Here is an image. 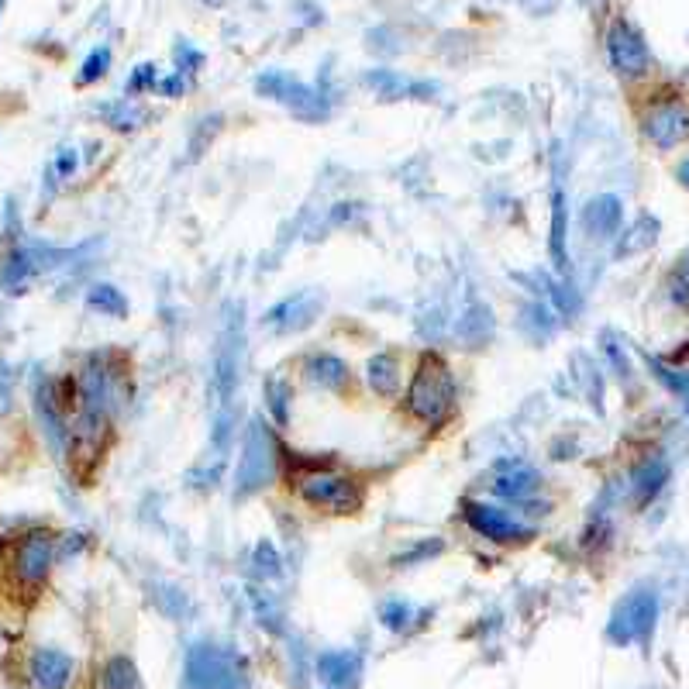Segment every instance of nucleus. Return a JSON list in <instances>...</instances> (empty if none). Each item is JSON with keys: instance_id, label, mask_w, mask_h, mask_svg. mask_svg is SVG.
Returning <instances> with one entry per match:
<instances>
[{"instance_id": "obj_21", "label": "nucleus", "mask_w": 689, "mask_h": 689, "mask_svg": "<svg viewBox=\"0 0 689 689\" xmlns=\"http://www.w3.org/2000/svg\"><path fill=\"white\" fill-rule=\"evenodd\" d=\"M369 386H373L379 397H393L400 390V362L386 352L369 359Z\"/></svg>"}, {"instance_id": "obj_7", "label": "nucleus", "mask_w": 689, "mask_h": 689, "mask_svg": "<svg viewBox=\"0 0 689 689\" xmlns=\"http://www.w3.org/2000/svg\"><path fill=\"white\" fill-rule=\"evenodd\" d=\"M255 90L269 100H280L286 111L300 121L328 118V100H324V94H317L314 87H307V83H300V80H290L286 73H262L259 80H255Z\"/></svg>"}, {"instance_id": "obj_12", "label": "nucleus", "mask_w": 689, "mask_h": 689, "mask_svg": "<svg viewBox=\"0 0 689 689\" xmlns=\"http://www.w3.org/2000/svg\"><path fill=\"white\" fill-rule=\"evenodd\" d=\"M321 307H324L321 293H311V290L293 293V297L280 300V304L266 314V324L276 331H283V335H293V331L311 328L317 317H321Z\"/></svg>"}, {"instance_id": "obj_13", "label": "nucleus", "mask_w": 689, "mask_h": 689, "mask_svg": "<svg viewBox=\"0 0 689 689\" xmlns=\"http://www.w3.org/2000/svg\"><path fill=\"white\" fill-rule=\"evenodd\" d=\"M362 83H366L369 90H376L379 97L386 100H404V97H431L435 94V83H417V80H404L400 73H393V69H369L366 76H362Z\"/></svg>"}, {"instance_id": "obj_31", "label": "nucleus", "mask_w": 689, "mask_h": 689, "mask_svg": "<svg viewBox=\"0 0 689 689\" xmlns=\"http://www.w3.org/2000/svg\"><path fill=\"white\" fill-rule=\"evenodd\" d=\"M407 617H410V607L407 603H386L383 607V621H386V627H393V631H400V627L407 624Z\"/></svg>"}, {"instance_id": "obj_5", "label": "nucleus", "mask_w": 689, "mask_h": 689, "mask_svg": "<svg viewBox=\"0 0 689 689\" xmlns=\"http://www.w3.org/2000/svg\"><path fill=\"white\" fill-rule=\"evenodd\" d=\"M297 490L311 507L331 510V514H355L362 507V486L352 476H338L331 469L300 472Z\"/></svg>"}, {"instance_id": "obj_36", "label": "nucleus", "mask_w": 689, "mask_h": 689, "mask_svg": "<svg viewBox=\"0 0 689 689\" xmlns=\"http://www.w3.org/2000/svg\"><path fill=\"white\" fill-rule=\"evenodd\" d=\"M4 4H7V0H0V14H4Z\"/></svg>"}, {"instance_id": "obj_22", "label": "nucleus", "mask_w": 689, "mask_h": 689, "mask_svg": "<svg viewBox=\"0 0 689 689\" xmlns=\"http://www.w3.org/2000/svg\"><path fill=\"white\" fill-rule=\"evenodd\" d=\"M100 683H104V689H145L135 662L125 655H114L111 662L104 665V679H100Z\"/></svg>"}, {"instance_id": "obj_15", "label": "nucleus", "mask_w": 689, "mask_h": 689, "mask_svg": "<svg viewBox=\"0 0 689 689\" xmlns=\"http://www.w3.org/2000/svg\"><path fill=\"white\" fill-rule=\"evenodd\" d=\"M317 672L335 689H355L362 676V658L355 652H324L317 658Z\"/></svg>"}, {"instance_id": "obj_10", "label": "nucleus", "mask_w": 689, "mask_h": 689, "mask_svg": "<svg viewBox=\"0 0 689 689\" xmlns=\"http://www.w3.org/2000/svg\"><path fill=\"white\" fill-rule=\"evenodd\" d=\"M56 559V538L52 531H28L25 538L14 545V572L25 586H38L52 569Z\"/></svg>"}, {"instance_id": "obj_6", "label": "nucleus", "mask_w": 689, "mask_h": 689, "mask_svg": "<svg viewBox=\"0 0 689 689\" xmlns=\"http://www.w3.org/2000/svg\"><path fill=\"white\" fill-rule=\"evenodd\" d=\"M655 621H658V596L648 590H634L614 607L607 634L614 645H645L655 631Z\"/></svg>"}, {"instance_id": "obj_18", "label": "nucleus", "mask_w": 689, "mask_h": 689, "mask_svg": "<svg viewBox=\"0 0 689 689\" xmlns=\"http://www.w3.org/2000/svg\"><path fill=\"white\" fill-rule=\"evenodd\" d=\"M35 407H38V417H42L45 435H49L52 448H56V452H63V445H66V435H69V431H66L63 410H59V400H56V393H52V386H38Z\"/></svg>"}, {"instance_id": "obj_33", "label": "nucleus", "mask_w": 689, "mask_h": 689, "mask_svg": "<svg viewBox=\"0 0 689 689\" xmlns=\"http://www.w3.org/2000/svg\"><path fill=\"white\" fill-rule=\"evenodd\" d=\"M159 90H162L166 97H176L180 90H187V80H183V73H176V76H169V80H162Z\"/></svg>"}, {"instance_id": "obj_20", "label": "nucleus", "mask_w": 689, "mask_h": 689, "mask_svg": "<svg viewBox=\"0 0 689 689\" xmlns=\"http://www.w3.org/2000/svg\"><path fill=\"white\" fill-rule=\"evenodd\" d=\"M552 262L559 273H569V252H565V193L552 187Z\"/></svg>"}, {"instance_id": "obj_4", "label": "nucleus", "mask_w": 689, "mask_h": 689, "mask_svg": "<svg viewBox=\"0 0 689 689\" xmlns=\"http://www.w3.org/2000/svg\"><path fill=\"white\" fill-rule=\"evenodd\" d=\"M276 476V445L273 435L262 428V421L255 417L245 428L242 441V455H238V469H235V497L245 500L252 493L266 490Z\"/></svg>"}, {"instance_id": "obj_23", "label": "nucleus", "mask_w": 689, "mask_h": 689, "mask_svg": "<svg viewBox=\"0 0 689 689\" xmlns=\"http://www.w3.org/2000/svg\"><path fill=\"white\" fill-rule=\"evenodd\" d=\"M87 304L94 307V311L107 314V317H125V314H128V297L118 290V286H111V283H97V286H90Z\"/></svg>"}, {"instance_id": "obj_14", "label": "nucleus", "mask_w": 689, "mask_h": 689, "mask_svg": "<svg viewBox=\"0 0 689 689\" xmlns=\"http://www.w3.org/2000/svg\"><path fill=\"white\" fill-rule=\"evenodd\" d=\"M32 676L38 689H66L73 679V658L59 648H38L32 655Z\"/></svg>"}, {"instance_id": "obj_32", "label": "nucleus", "mask_w": 689, "mask_h": 689, "mask_svg": "<svg viewBox=\"0 0 689 689\" xmlns=\"http://www.w3.org/2000/svg\"><path fill=\"white\" fill-rule=\"evenodd\" d=\"M176 63H180V73H183V69H187V73H193V69L204 66V56H200L197 49H190L187 42H180V45H176Z\"/></svg>"}, {"instance_id": "obj_27", "label": "nucleus", "mask_w": 689, "mask_h": 689, "mask_svg": "<svg viewBox=\"0 0 689 689\" xmlns=\"http://www.w3.org/2000/svg\"><path fill=\"white\" fill-rule=\"evenodd\" d=\"M286 397H290V390H286L283 379H269V383H266V400H269V407H273V417L280 424H286Z\"/></svg>"}, {"instance_id": "obj_24", "label": "nucleus", "mask_w": 689, "mask_h": 689, "mask_svg": "<svg viewBox=\"0 0 689 689\" xmlns=\"http://www.w3.org/2000/svg\"><path fill=\"white\" fill-rule=\"evenodd\" d=\"M100 114L107 118V125L118 128V131H131L138 128L145 121V111L138 104H131V100H118V104H104L100 107Z\"/></svg>"}, {"instance_id": "obj_34", "label": "nucleus", "mask_w": 689, "mask_h": 689, "mask_svg": "<svg viewBox=\"0 0 689 689\" xmlns=\"http://www.w3.org/2000/svg\"><path fill=\"white\" fill-rule=\"evenodd\" d=\"M56 169H59V173H63V176L73 173V169H76V152H73V149H63V156H59Z\"/></svg>"}, {"instance_id": "obj_28", "label": "nucleus", "mask_w": 689, "mask_h": 689, "mask_svg": "<svg viewBox=\"0 0 689 689\" xmlns=\"http://www.w3.org/2000/svg\"><path fill=\"white\" fill-rule=\"evenodd\" d=\"M652 369H655V376L662 379V383L669 386V390L683 400V407L689 410V379H683L679 373H672V369H665V366H658V362H652Z\"/></svg>"}, {"instance_id": "obj_3", "label": "nucleus", "mask_w": 689, "mask_h": 689, "mask_svg": "<svg viewBox=\"0 0 689 689\" xmlns=\"http://www.w3.org/2000/svg\"><path fill=\"white\" fill-rule=\"evenodd\" d=\"M187 689H249V665L235 648L197 641L187 652Z\"/></svg>"}, {"instance_id": "obj_2", "label": "nucleus", "mask_w": 689, "mask_h": 689, "mask_svg": "<svg viewBox=\"0 0 689 689\" xmlns=\"http://www.w3.org/2000/svg\"><path fill=\"white\" fill-rule=\"evenodd\" d=\"M407 414L428 428H441L455 407V376L441 355H424L407 386Z\"/></svg>"}, {"instance_id": "obj_35", "label": "nucleus", "mask_w": 689, "mask_h": 689, "mask_svg": "<svg viewBox=\"0 0 689 689\" xmlns=\"http://www.w3.org/2000/svg\"><path fill=\"white\" fill-rule=\"evenodd\" d=\"M204 4H211V7H218V4H221V0H204Z\"/></svg>"}, {"instance_id": "obj_30", "label": "nucleus", "mask_w": 689, "mask_h": 689, "mask_svg": "<svg viewBox=\"0 0 689 689\" xmlns=\"http://www.w3.org/2000/svg\"><path fill=\"white\" fill-rule=\"evenodd\" d=\"M255 565H259V572H266V576H276V572H280V555H276L273 541H259V545H255Z\"/></svg>"}, {"instance_id": "obj_1", "label": "nucleus", "mask_w": 689, "mask_h": 689, "mask_svg": "<svg viewBox=\"0 0 689 689\" xmlns=\"http://www.w3.org/2000/svg\"><path fill=\"white\" fill-rule=\"evenodd\" d=\"M245 321H242V304H228L224 311V328L218 335V348H214V366H211V393H214V445L224 452L231 441V407H235L238 379H242V352H245Z\"/></svg>"}, {"instance_id": "obj_8", "label": "nucleus", "mask_w": 689, "mask_h": 689, "mask_svg": "<svg viewBox=\"0 0 689 689\" xmlns=\"http://www.w3.org/2000/svg\"><path fill=\"white\" fill-rule=\"evenodd\" d=\"M462 517H466V524L476 534H483V538L497 541V545H514V541H528L531 538V528L521 521H514L510 514H503L500 507H493V503H479V500H462Z\"/></svg>"}, {"instance_id": "obj_16", "label": "nucleus", "mask_w": 689, "mask_h": 689, "mask_svg": "<svg viewBox=\"0 0 689 689\" xmlns=\"http://www.w3.org/2000/svg\"><path fill=\"white\" fill-rule=\"evenodd\" d=\"M621 200L617 197H596L586 204L583 211V224L593 238H614L617 228H621Z\"/></svg>"}, {"instance_id": "obj_26", "label": "nucleus", "mask_w": 689, "mask_h": 689, "mask_svg": "<svg viewBox=\"0 0 689 689\" xmlns=\"http://www.w3.org/2000/svg\"><path fill=\"white\" fill-rule=\"evenodd\" d=\"M662 479H665V466L662 462H648L645 469L634 476V483H638V493H641V500H648V497H655L658 493V486H662Z\"/></svg>"}, {"instance_id": "obj_25", "label": "nucleus", "mask_w": 689, "mask_h": 689, "mask_svg": "<svg viewBox=\"0 0 689 689\" xmlns=\"http://www.w3.org/2000/svg\"><path fill=\"white\" fill-rule=\"evenodd\" d=\"M107 69H111V49L100 45V49H94L87 56V63L80 66V76H76V80H80V87H87V83H97L100 76H107Z\"/></svg>"}, {"instance_id": "obj_17", "label": "nucleus", "mask_w": 689, "mask_h": 689, "mask_svg": "<svg viewBox=\"0 0 689 689\" xmlns=\"http://www.w3.org/2000/svg\"><path fill=\"white\" fill-rule=\"evenodd\" d=\"M307 379H311L314 386H321V390H345L348 386V366L338 355L331 352H321V355H311L304 366Z\"/></svg>"}, {"instance_id": "obj_29", "label": "nucleus", "mask_w": 689, "mask_h": 689, "mask_svg": "<svg viewBox=\"0 0 689 689\" xmlns=\"http://www.w3.org/2000/svg\"><path fill=\"white\" fill-rule=\"evenodd\" d=\"M152 87H159V73H156V66H152V63H142L135 73H131L128 94H142V90H152Z\"/></svg>"}, {"instance_id": "obj_9", "label": "nucleus", "mask_w": 689, "mask_h": 689, "mask_svg": "<svg viewBox=\"0 0 689 689\" xmlns=\"http://www.w3.org/2000/svg\"><path fill=\"white\" fill-rule=\"evenodd\" d=\"M607 56L610 66L617 69L621 76H641L648 69V45L641 38L638 28L631 21L617 18L607 32Z\"/></svg>"}, {"instance_id": "obj_19", "label": "nucleus", "mask_w": 689, "mask_h": 689, "mask_svg": "<svg viewBox=\"0 0 689 689\" xmlns=\"http://www.w3.org/2000/svg\"><path fill=\"white\" fill-rule=\"evenodd\" d=\"M493 490H497L500 497L514 500V503H524L534 490H538V472L528 469V466H510L503 476H497Z\"/></svg>"}, {"instance_id": "obj_11", "label": "nucleus", "mask_w": 689, "mask_h": 689, "mask_svg": "<svg viewBox=\"0 0 689 689\" xmlns=\"http://www.w3.org/2000/svg\"><path fill=\"white\" fill-rule=\"evenodd\" d=\"M645 135L658 149H676L689 138V107L683 100H665L645 114Z\"/></svg>"}]
</instances>
